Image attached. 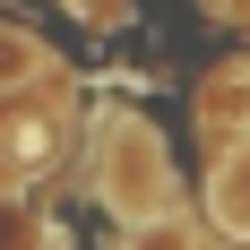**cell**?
I'll list each match as a JSON object with an SVG mask.
<instances>
[{
	"label": "cell",
	"instance_id": "6da1fadb",
	"mask_svg": "<svg viewBox=\"0 0 250 250\" xmlns=\"http://www.w3.org/2000/svg\"><path fill=\"white\" fill-rule=\"evenodd\" d=\"M95 199L121 216V225H147L173 207V164H164V138L147 121L112 112L104 121V164H95Z\"/></svg>",
	"mask_w": 250,
	"mask_h": 250
},
{
	"label": "cell",
	"instance_id": "7a4b0ae2",
	"mask_svg": "<svg viewBox=\"0 0 250 250\" xmlns=\"http://www.w3.org/2000/svg\"><path fill=\"white\" fill-rule=\"evenodd\" d=\"M207 207H216V225L233 242H250V138L233 155H216V173H207Z\"/></svg>",
	"mask_w": 250,
	"mask_h": 250
},
{
	"label": "cell",
	"instance_id": "3957f363",
	"mask_svg": "<svg viewBox=\"0 0 250 250\" xmlns=\"http://www.w3.org/2000/svg\"><path fill=\"white\" fill-rule=\"evenodd\" d=\"M0 147H9V164H18V173H43L52 147H61V121H52V112H26V121H9V138H0Z\"/></svg>",
	"mask_w": 250,
	"mask_h": 250
},
{
	"label": "cell",
	"instance_id": "277c9868",
	"mask_svg": "<svg viewBox=\"0 0 250 250\" xmlns=\"http://www.w3.org/2000/svg\"><path fill=\"white\" fill-rule=\"evenodd\" d=\"M0 250H43V216L0 190Z\"/></svg>",
	"mask_w": 250,
	"mask_h": 250
},
{
	"label": "cell",
	"instance_id": "5b68a950",
	"mask_svg": "<svg viewBox=\"0 0 250 250\" xmlns=\"http://www.w3.org/2000/svg\"><path fill=\"white\" fill-rule=\"evenodd\" d=\"M43 69V43L35 35H18V26H0V86H18V78Z\"/></svg>",
	"mask_w": 250,
	"mask_h": 250
},
{
	"label": "cell",
	"instance_id": "8992f818",
	"mask_svg": "<svg viewBox=\"0 0 250 250\" xmlns=\"http://www.w3.org/2000/svg\"><path fill=\"white\" fill-rule=\"evenodd\" d=\"M121 250H199L190 242V225H173V216H147V225H129Z\"/></svg>",
	"mask_w": 250,
	"mask_h": 250
},
{
	"label": "cell",
	"instance_id": "52a82bcc",
	"mask_svg": "<svg viewBox=\"0 0 250 250\" xmlns=\"http://www.w3.org/2000/svg\"><path fill=\"white\" fill-rule=\"evenodd\" d=\"M69 9H86L95 26H121V9H129V0H69Z\"/></svg>",
	"mask_w": 250,
	"mask_h": 250
}]
</instances>
